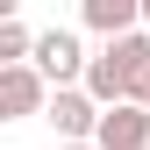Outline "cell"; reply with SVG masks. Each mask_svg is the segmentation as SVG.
Segmentation results:
<instances>
[{"label": "cell", "mask_w": 150, "mask_h": 150, "mask_svg": "<svg viewBox=\"0 0 150 150\" xmlns=\"http://www.w3.org/2000/svg\"><path fill=\"white\" fill-rule=\"evenodd\" d=\"M36 71L50 79V93H64V86H86L93 57H86V43L71 29H43V36H36Z\"/></svg>", "instance_id": "cell-2"}, {"label": "cell", "mask_w": 150, "mask_h": 150, "mask_svg": "<svg viewBox=\"0 0 150 150\" xmlns=\"http://www.w3.org/2000/svg\"><path fill=\"white\" fill-rule=\"evenodd\" d=\"M57 150H100V143H57Z\"/></svg>", "instance_id": "cell-7"}, {"label": "cell", "mask_w": 150, "mask_h": 150, "mask_svg": "<svg viewBox=\"0 0 150 150\" xmlns=\"http://www.w3.org/2000/svg\"><path fill=\"white\" fill-rule=\"evenodd\" d=\"M79 22L93 36H107V43H122V36H136V22H143V0H86Z\"/></svg>", "instance_id": "cell-6"}, {"label": "cell", "mask_w": 150, "mask_h": 150, "mask_svg": "<svg viewBox=\"0 0 150 150\" xmlns=\"http://www.w3.org/2000/svg\"><path fill=\"white\" fill-rule=\"evenodd\" d=\"M100 115H107V107L93 100L86 86L50 93V129H57V143H93V136H100Z\"/></svg>", "instance_id": "cell-3"}, {"label": "cell", "mask_w": 150, "mask_h": 150, "mask_svg": "<svg viewBox=\"0 0 150 150\" xmlns=\"http://www.w3.org/2000/svg\"><path fill=\"white\" fill-rule=\"evenodd\" d=\"M143 22H150V0H143Z\"/></svg>", "instance_id": "cell-8"}, {"label": "cell", "mask_w": 150, "mask_h": 150, "mask_svg": "<svg viewBox=\"0 0 150 150\" xmlns=\"http://www.w3.org/2000/svg\"><path fill=\"white\" fill-rule=\"evenodd\" d=\"M143 64H150V36H122V43H100L93 50V71H86V93L100 107H122V100H136V79H143Z\"/></svg>", "instance_id": "cell-1"}, {"label": "cell", "mask_w": 150, "mask_h": 150, "mask_svg": "<svg viewBox=\"0 0 150 150\" xmlns=\"http://www.w3.org/2000/svg\"><path fill=\"white\" fill-rule=\"evenodd\" d=\"M100 150H150V107L136 100H122V107H107L100 115V136H93Z\"/></svg>", "instance_id": "cell-5"}, {"label": "cell", "mask_w": 150, "mask_h": 150, "mask_svg": "<svg viewBox=\"0 0 150 150\" xmlns=\"http://www.w3.org/2000/svg\"><path fill=\"white\" fill-rule=\"evenodd\" d=\"M22 115H50V79L36 64H7L0 71V122H22Z\"/></svg>", "instance_id": "cell-4"}]
</instances>
